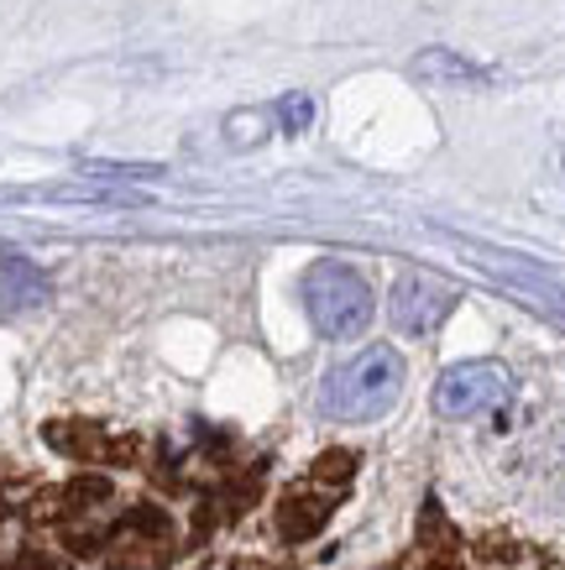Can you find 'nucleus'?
<instances>
[{
    "instance_id": "5",
    "label": "nucleus",
    "mask_w": 565,
    "mask_h": 570,
    "mask_svg": "<svg viewBox=\"0 0 565 570\" xmlns=\"http://www.w3.org/2000/svg\"><path fill=\"white\" fill-rule=\"evenodd\" d=\"M48 273L27 257H6L0 262V309H37L48 298Z\"/></svg>"
},
{
    "instance_id": "7",
    "label": "nucleus",
    "mask_w": 565,
    "mask_h": 570,
    "mask_svg": "<svg viewBox=\"0 0 565 570\" xmlns=\"http://www.w3.org/2000/svg\"><path fill=\"white\" fill-rule=\"evenodd\" d=\"M277 116H283V126H289V131H304L309 116H314V100H309V95H293V100H283V110H277Z\"/></svg>"
},
{
    "instance_id": "1",
    "label": "nucleus",
    "mask_w": 565,
    "mask_h": 570,
    "mask_svg": "<svg viewBox=\"0 0 565 570\" xmlns=\"http://www.w3.org/2000/svg\"><path fill=\"white\" fill-rule=\"evenodd\" d=\"M403 393V356L393 346H367L320 382V414L335 424H372Z\"/></svg>"
},
{
    "instance_id": "6",
    "label": "nucleus",
    "mask_w": 565,
    "mask_h": 570,
    "mask_svg": "<svg viewBox=\"0 0 565 570\" xmlns=\"http://www.w3.org/2000/svg\"><path fill=\"white\" fill-rule=\"evenodd\" d=\"M419 73H450V79H481L471 63H461V58H446V52H425L419 58Z\"/></svg>"
},
{
    "instance_id": "2",
    "label": "nucleus",
    "mask_w": 565,
    "mask_h": 570,
    "mask_svg": "<svg viewBox=\"0 0 565 570\" xmlns=\"http://www.w3.org/2000/svg\"><path fill=\"white\" fill-rule=\"evenodd\" d=\"M304 309L325 341H351L372 320V288L345 262H314L304 273Z\"/></svg>"
},
{
    "instance_id": "3",
    "label": "nucleus",
    "mask_w": 565,
    "mask_h": 570,
    "mask_svg": "<svg viewBox=\"0 0 565 570\" xmlns=\"http://www.w3.org/2000/svg\"><path fill=\"white\" fill-rule=\"evenodd\" d=\"M508 393H514L508 366H497V362H461V366H450L446 377L435 382V409H440L446 419H471V414L497 409Z\"/></svg>"
},
{
    "instance_id": "4",
    "label": "nucleus",
    "mask_w": 565,
    "mask_h": 570,
    "mask_svg": "<svg viewBox=\"0 0 565 570\" xmlns=\"http://www.w3.org/2000/svg\"><path fill=\"white\" fill-rule=\"evenodd\" d=\"M450 304H456V294L425 273H403L393 283V325L403 335H435V330L446 325Z\"/></svg>"
}]
</instances>
